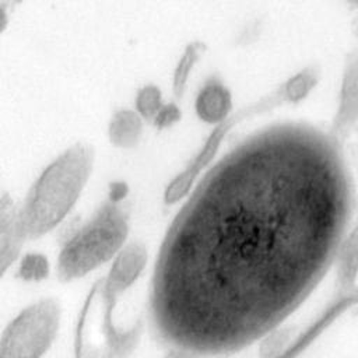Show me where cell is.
Instances as JSON below:
<instances>
[{"mask_svg": "<svg viewBox=\"0 0 358 358\" xmlns=\"http://www.w3.org/2000/svg\"><path fill=\"white\" fill-rule=\"evenodd\" d=\"M351 213L345 158L330 134L292 122L249 134L200 179L164 236L152 334L197 357L255 344L324 277Z\"/></svg>", "mask_w": 358, "mask_h": 358, "instance_id": "cell-1", "label": "cell"}, {"mask_svg": "<svg viewBox=\"0 0 358 358\" xmlns=\"http://www.w3.org/2000/svg\"><path fill=\"white\" fill-rule=\"evenodd\" d=\"M94 162V147L77 143L42 171L20 206L27 241L42 238L66 218L90 179Z\"/></svg>", "mask_w": 358, "mask_h": 358, "instance_id": "cell-2", "label": "cell"}, {"mask_svg": "<svg viewBox=\"0 0 358 358\" xmlns=\"http://www.w3.org/2000/svg\"><path fill=\"white\" fill-rule=\"evenodd\" d=\"M129 235L126 213L116 200H105L96 213L63 245L56 263L60 281L81 278L112 260Z\"/></svg>", "mask_w": 358, "mask_h": 358, "instance_id": "cell-3", "label": "cell"}, {"mask_svg": "<svg viewBox=\"0 0 358 358\" xmlns=\"http://www.w3.org/2000/svg\"><path fill=\"white\" fill-rule=\"evenodd\" d=\"M120 295L109 289L99 278L91 288L80 313L76 334L77 357H126L136 348L143 323L130 327L117 326L113 317Z\"/></svg>", "mask_w": 358, "mask_h": 358, "instance_id": "cell-4", "label": "cell"}, {"mask_svg": "<svg viewBox=\"0 0 358 358\" xmlns=\"http://www.w3.org/2000/svg\"><path fill=\"white\" fill-rule=\"evenodd\" d=\"M62 308L53 298L24 308L0 336V358H38L52 347L60 326Z\"/></svg>", "mask_w": 358, "mask_h": 358, "instance_id": "cell-5", "label": "cell"}, {"mask_svg": "<svg viewBox=\"0 0 358 358\" xmlns=\"http://www.w3.org/2000/svg\"><path fill=\"white\" fill-rule=\"evenodd\" d=\"M20 211L15 200L0 192V278L17 260L27 241Z\"/></svg>", "mask_w": 358, "mask_h": 358, "instance_id": "cell-6", "label": "cell"}, {"mask_svg": "<svg viewBox=\"0 0 358 358\" xmlns=\"http://www.w3.org/2000/svg\"><path fill=\"white\" fill-rule=\"evenodd\" d=\"M112 260V266L106 277H103V281L109 289L122 295L143 273L148 260L147 248L140 241L130 242L124 245Z\"/></svg>", "mask_w": 358, "mask_h": 358, "instance_id": "cell-7", "label": "cell"}, {"mask_svg": "<svg viewBox=\"0 0 358 358\" xmlns=\"http://www.w3.org/2000/svg\"><path fill=\"white\" fill-rule=\"evenodd\" d=\"M143 134V117L137 110H116L108 126L109 141L119 148H133L138 144Z\"/></svg>", "mask_w": 358, "mask_h": 358, "instance_id": "cell-8", "label": "cell"}, {"mask_svg": "<svg viewBox=\"0 0 358 358\" xmlns=\"http://www.w3.org/2000/svg\"><path fill=\"white\" fill-rule=\"evenodd\" d=\"M227 108V92L217 83H208L196 99V112L206 122H215Z\"/></svg>", "mask_w": 358, "mask_h": 358, "instance_id": "cell-9", "label": "cell"}, {"mask_svg": "<svg viewBox=\"0 0 358 358\" xmlns=\"http://www.w3.org/2000/svg\"><path fill=\"white\" fill-rule=\"evenodd\" d=\"M203 49L204 48L201 43L193 42V43L187 45L183 55L180 56V59L175 67L173 78H172V91L176 98H180L183 95L186 83H187V77H189L194 63L197 62L200 53L203 52Z\"/></svg>", "mask_w": 358, "mask_h": 358, "instance_id": "cell-10", "label": "cell"}, {"mask_svg": "<svg viewBox=\"0 0 358 358\" xmlns=\"http://www.w3.org/2000/svg\"><path fill=\"white\" fill-rule=\"evenodd\" d=\"M162 105V94L157 85L148 84L138 90L136 95V110L143 119L152 120Z\"/></svg>", "mask_w": 358, "mask_h": 358, "instance_id": "cell-11", "label": "cell"}, {"mask_svg": "<svg viewBox=\"0 0 358 358\" xmlns=\"http://www.w3.org/2000/svg\"><path fill=\"white\" fill-rule=\"evenodd\" d=\"M49 274V262L41 253L25 255L18 266V277L22 281L38 282L46 278Z\"/></svg>", "mask_w": 358, "mask_h": 358, "instance_id": "cell-12", "label": "cell"}, {"mask_svg": "<svg viewBox=\"0 0 358 358\" xmlns=\"http://www.w3.org/2000/svg\"><path fill=\"white\" fill-rule=\"evenodd\" d=\"M179 119H180V110L176 103L171 102V103H164L161 106V109L152 119V123L157 129L162 130L173 126L175 123L179 122Z\"/></svg>", "mask_w": 358, "mask_h": 358, "instance_id": "cell-13", "label": "cell"}, {"mask_svg": "<svg viewBox=\"0 0 358 358\" xmlns=\"http://www.w3.org/2000/svg\"><path fill=\"white\" fill-rule=\"evenodd\" d=\"M8 25V15H7V10L3 4H0V35L6 31Z\"/></svg>", "mask_w": 358, "mask_h": 358, "instance_id": "cell-14", "label": "cell"}, {"mask_svg": "<svg viewBox=\"0 0 358 358\" xmlns=\"http://www.w3.org/2000/svg\"><path fill=\"white\" fill-rule=\"evenodd\" d=\"M343 3L348 7V10L354 14V18L358 25V0H343Z\"/></svg>", "mask_w": 358, "mask_h": 358, "instance_id": "cell-15", "label": "cell"}]
</instances>
